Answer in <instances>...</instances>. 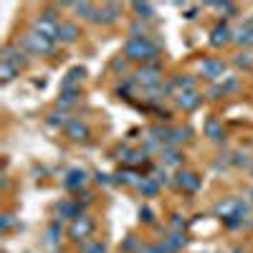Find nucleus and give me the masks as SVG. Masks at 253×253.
<instances>
[{
    "mask_svg": "<svg viewBox=\"0 0 253 253\" xmlns=\"http://www.w3.org/2000/svg\"><path fill=\"white\" fill-rule=\"evenodd\" d=\"M20 43H23L31 53H51L53 51V41H48L46 36H41V33H26L23 38H20Z\"/></svg>",
    "mask_w": 253,
    "mask_h": 253,
    "instance_id": "nucleus-2",
    "label": "nucleus"
},
{
    "mask_svg": "<svg viewBox=\"0 0 253 253\" xmlns=\"http://www.w3.org/2000/svg\"><path fill=\"white\" fill-rule=\"evenodd\" d=\"M81 76H84V69H71V71H69V79H66V86H69V84H71V81H76V79H81Z\"/></svg>",
    "mask_w": 253,
    "mask_h": 253,
    "instance_id": "nucleus-25",
    "label": "nucleus"
},
{
    "mask_svg": "<svg viewBox=\"0 0 253 253\" xmlns=\"http://www.w3.org/2000/svg\"><path fill=\"white\" fill-rule=\"evenodd\" d=\"M223 71H225V66H223V61H218V58H205V61H200V74L208 76V79H220Z\"/></svg>",
    "mask_w": 253,
    "mask_h": 253,
    "instance_id": "nucleus-7",
    "label": "nucleus"
},
{
    "mask_svg": "<svg viewBox=\"0 0 253 253\" xmlns=\"http://www.w3.org/2000/svg\"><path fill=\"white\" fill-rule=\"evenodd\" d=\"M203 101V96L198 94V91H182V94H177V107L180 109H195L198 104Z\"/></svg>",
    "mask_w": 253,
    "mask_h": 253,
    "instance_id": "nucleus-14",
    "label": "nucleus"
},
{
    "mask_svg": "<svg viewBox=\"0 0 253 253\" xmlns=\"http://www.w3.org/2000/svg\"><path fill=\"white\" fill-rule=\"evenodd\" d=\"M160 160L165 165H180L182 162V157H180V152L175 150V147H162V150H160Z\"/></svg>",
    "mask_w": 253,
    "mask_h": 253,
    "instance_id": "nucleus-16",
    "label": "nucleus"
},
{
    "mask_svg": "<svg viewBox=\"0 0 253 253\" xmlns=\"http://www.w3.org/2000/svg\"><path fill=\"white\" fill-rule=\"evenodd\" d=\"M233 41L241 46H253V20H246V23L233 33Z\"/></svg>",
    "mask_w": 253,
    "mask_h": 253,
    "instance_id": "nucleus-12",
    "label": "nucleus"
},
{
    "mask_svg": "<svg viewBox=\"0 0 253 253\" xmlns=\"http://www.w3.org/2000/svg\"><path fill=\"white\" fill-rule=\"evenodd\" d=\"M137 187H139V193H142V195H155V193H157V187H160V182H157L155 177H142V180L137 182Z\"/></svg>",
    "mask_w": 253,
    "mask_h": 253,
    "instance_id": "nucleus-17",
    "label": "nucleus"
},
{
    "mask_svg": "<svg viewBox=\"0 0 253 253\" xmlns=\"http://www.w3.org/2000/svg\"><path fill=\"white\" fill-rule=\"evenodd\" d=\"M58 215H61V218L76 220L81 213H79V205H76V203H61V205H58Z\"/></svg>",
    "mask_w": 253,
    "mask_h": 253,
    "instance_id": "nucleus-18",
    "label": "nucleus"
},
{
    "mask_svg": "<svg viewBox=\"0 0 253 253\" xmlns=\"http://www.w3.org/2000/svg\"><path fill=\"white\" fill-rule=\"evenodd\" d=\"M124 56L129 61H152L157 56V46L152 41H147L144 36H137L124 43Z\"/></svg>",
    "mask_w": 253,
    "mask_h": 253,
    "instance_id": "nucleus-1",
    "label": "nucleus"
},
{
    "mask_svg": "<svg viewBox=\"0 0 253 253\" xmlns=\"http://www.w3.org/2000/svg\"><path fill=\"white\" fill-rule=\"evenodd\" d=\"M236 165H243V167H246V165H251V160H248L246 155H236Z\"/></svg>",
    "mask_w": 253,
    "mask_h": 253,
    "instance_id": "nucleus-28",
    "label": "nucleus"
},
{
    "mask_svg": "<svg viewBox=\"0 0 253 253\" xmlns=\"http://www.w3.org/2000/svg\"><path fill=\"white\" fill-rule=\"evenodd\" d=\"M58 26H61V20H56V15L48 10V13H43L36 20V33L46 36L48 41H56L58 38Z\"/></svg>",
    "mask_w": 253,
    "mask_h": 253,
    "instance_id": "nucleus-3",
    "label": "nucleus"
},
{
    "mask_svg": "<svg viewBox=\"0 0 253 253\" xmlns=\"http://www.w3.org/2000/svg\"><path fill=\"white\" fill-rule=\"evenodd\" d=\"M134 177H137V175H134L132 170H124V172H119V180H122V182H132Z\"/></svg>",
    "mask_w": 253,
    "mask_h": 253,
    "instance_id": "nucleus-26",
    "label": "nucleus"
},
{
    "mask_svg": "<svg viewBox=\"0 0 253 253\" xmlns=\"http://www.w3.org/2000/svg\"><path fill=\"white\" fill-rule=\"evenodd\" d=\"M132 8H134V13H137L139 18H152V15H155V8H152L150 3H134Z\"/></svg>",
    "mask_w": 253,
    "mask_h": 253,
    "instance_id": "nucleus-22",
    "label": "nucleus"
},
{
    "mask_svg": "<svg viewBox=\"0 0 253 253\" xmlns=\"http://www.w3.org/2000/svg\"><path fill=\"white\" fill-rule=\"evenodd\" d=\"M18 71H20V69H18V66H13V63H8V61L0 63V76H3V81L15 79V74H18Z\"/></svg>",
    "mask_w": 253,
    "mask_h": 253,
    "instance_id": "nucleus-21",
    "label": "nucleus"
},
{
    "mask_svg": "<svg viewBox=\"0 0 253 253\" xmlns=\"http://www.w3.org/2000/svg\"><path fill=\"white\" fill-rule=\"evenodd\" d=\"M91 233H94V220L86 218V215H79V218L71 220V225H69V236H71L74 241H86Z\"/></svg>",
    "mask_w": 253,
    "mask_h": 253,
    "instance_id": "nucleus-4",
    "label": "nucleus"
},
{
    "mask_svg": "<svg viewBox=\"0 0 253 253\" xmlns=\"http://www.w3.org/2000/svg\"><path fill=\"white\" fill-rule=\"evenodd\" d=\"M81 253H107V246H104L101 241H84Z\"/></svg>",
    "mask_w": 253,
    "mask_h": 253,
    "instance_id": "nucleus-20",
    "label": "nucleus"
},
{
    "mask_svg": "<svg viewBox=\"0 0 253 253\" xmlns=\"http://www.w3.org/2000/svg\"><path fill=\"white\" fill-rule=\"evenodd\" d=\"M230 38H233V31H230L225 23H218L213 31H210V43L213 46H223V43H228Z\"/></svg>",
    "mask_w": 253,
    "mask_h": 253,
    "instance_id": "nucleus-10",
    "label": "nucleus"
},
{
    "mask_svg": "<svg viewBox=\"0 0 253 253\" xmlns=\"http://www.w3.org/2000/svg\"><path fill=\"white\" fill-rule=\"evenodd\" d=\"M63 132H66V137H71V139H76V142H84V139L89 137V126L84 124L81 119H71V122H66Z\"/></svg>",
    "mask_w": 253,
    "mask_h": 253,
    "instance_id": "nucleus-6",
    "label": "nucleus"
},
{
    "mask_svg": "<svg viewBox=\"0 0 253 253\" xmlns=\"http://www.w3.org/2000/svg\"><path fill=\"white\" fill-rule=\"evenodd\" d=\"M79 38V28L76 23H71V20H61V26H58V38L61 43H74V41Z\"/></svg>",
    "mask_w": 253,
    "mask_h": 253,
    "instance_id": "nucleus-8",
    "label": "nucleus"
},
{
    "mask_svg": "<svg viewBox=\"0 0 253 253\" xmlns=\"http://www.w3.org/2000/svg\"><path fill=\"white\" fill-rule=\"evenodd\" d=\"M3 61H8V63H13V66H23L26 63V51H20L18 46H5L3 48Z\"/></svg>",
    "mask_w": 253,
    "mask_h": 253,
    "instance_id": "nucleus-15",
    "label": "nucleus"
},
{
    "mask_svg": "<svg viewBox=\"0 0 253 253\" xmlns=\"http://www.w3.org/2000/svg\"><path fill=\"white\" fill-rule=\"evenodd\" d=\"M76 94H79V89L66 86V91L61 94V104H74V101H76Z\"/></svg>",
    "mask_w": 253,
    "mask_h": 253,
    "instance_id": "nucleus-23",
    "label": "nucleus"
},
{
    "mask_svg": "<svg viewBox=\"0 0 253 253\" xmlns=\"http://www.w3.org/2000/svg\"><path fill=\"white\" fill-rule=\"evenodd\" d=\"M134 81L142 84V86H147V89H155L157 84H160V71H157V66H144V69H139V71L134 74Z\"/></svg>",
    "mask_w": 253,
    "mask_h": 253,
    "instance_id": "nucleus-5",
    "label": "nucleus"
},
{
    "mask_svg": "<svg viewBox=\"0 0 253 253\" xmlns=\"http://www.w3.org/2000/svg\"><path fill=\"white\" fill-rule=\"evenodd\" d=\"M170 89H175L177 94H182V91H195V79L187 76V74H180V76H175V79L170 81Z\"/></svg>",
    "mask_w": 253,
    "mask_h": 253,
    "instance_id": "nucleus-13",
    "label": "nucleus"
},
{
    "mask_svg": "<svg viewBox=\"0 0 253 253\" xmlns=\"http://www.w3.org/2000/svg\"><path fill=\"white\" fill-rule=\"evenodd\" d=\"M63 185H66L69 190H81L84 185H86V170H69L66 177H63Z\"/></svg>",
    "mask_w": 253,
    "mask_h": 253,
    "instance_id": "nucleus-9",
    "label": "nucleus"
},
{
    "mask_svg": "<svg viewBox=\"0 0 253 253\" xmlns=\"http://www.w3.org/2000/svg\"><path fill=\"white\" fill-rule=\"evenodd\" d=\"M251 170H253V162H251Z\"/></svg>",
    "mask_w": 253,
    "mask_h": 253,
    "instance_id": "nucleus-29",
    "label": "nucleus"
},
{
    "mask_svg": "<svg viewBox=\"0 0 253 253\" xmlns=\"http://www.w3.org/2000/svg\"><path fill=\"white\" fill-rule=\"evenodd\" d=\"M205 134H208L210 139H220V137H223V126L218 124V119H208V122H205Z\"/></svg>",
    "mask_w": 253,
    "mask_h": 253,
    "instance_id": "nucleus-19",
    "label": "nucleus"
},
{
    "mask_svg": "<svg viewBox=\"0 0 253 253\" xmlns=\"http://www.w3.org/2000/svg\"><path fill=\"white\" fill-rule=\"evenodd\" d=\"M236 63H238V66H243V69H251L253 66V56L251 53H238Z\"/></svg>",
    "mask_w": 253,
    "mask_h": 253,
    "instance_id": "nucleus-24",
    "label": "nucleus"
},
{
    "mask_svg": "<svg viewBox=\"0 0 253 253\" xmlns=\"http://www.w3.org/2000/svg\"><path fill=\"white\" fill-rule=\"evenodd\" d=\"M177 187H182V190H187V193H195V190L200 187V177L195 175V172H177Z\"/></svg>",
    "mask_w": 253,
    "mask_h": 253,
    "instance_id": "nucleus-11",
    "label": "nucleus"
},
{
    "mask_svg": "<svg viewBox=\"0 0 253 253\" xmlns=\"http://www.w3.org/2000/svg\"><path fill=\"white\" fill-rule=\"evenodd\" d=\"M13 228V215H3V230H10Z\"/></svg>",
    "mask_w": 253,
    "mask_h": 253,
    "instance_id": "nucleus-27",
    "label": "nucleus"
}]
</instances>
